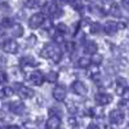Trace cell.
<instances>
[{
	"instance_id": "35",
	"label": "cell",
	"mask_w": 129,
	"mask_h": 129,
	"mask_svg": "<svg viewBox=\"0 0 129 129\" xmlns=\"http://www.w3.org/2000/svg\"><path fill=\"white\" fill-rule=\"evenodd\" d=\"M8 80V75L4 71H0V84H5Z\"/></svg>"
},
{
	"instance_id": "39",
	"label": "cell",
	"mask_w": 129,
	"mask_h": 129,
	"mask_svg": "<svg viewBox=\"0 0 129 129\" xmlns=\"http://www.w3.org/2000/svg\"><path fill=\"white\" fill-rule=\"evenodd\" d=\"M126 25H128V21L123 19V21H120V22H117V28H119V30H124L126 27Z\"/></svg>"
},
{
	"instance_id": "16",
	"label": "cell",
	"mask_w": 129,
	"mask_h": 129,
	"mask_svg": "<svg viewBox=\"0 0 129 129\" xmlns=\"http://www.w3.org/2000/svg\"><path fill=\"white\" fill-rule=\"evenodd\" d=\"M90 67V66H89ZM88 74H89V76L92 78V80H94V81H98V80H101V70L95 66V64H93V66L89 69V71H88Z\"/></svg>"
},
{
	"instance_id": "18",
	"label": "cell",
	"mask_w": 129,
	"mask_h": 129,
	"mask_svg": "<svg viewBox=\"0 0 129 129\" xmlns=\"http://www.w3.org/2000/svg\"><path fill=\"white\" fill-rule=\"evenodd\" d=\"M102 30H103V26H102L100 22H92V23L89 25V31H90V34H93V35L100 34Z\"/></svg>"
},
{
	"instance_id": "7",
	"label": "cell",
	"mask_w": 129,
	"mask_h": 129,
	"mask_svg": "<svg viewBox=\"0 0 129 129\" xmlns=\"http://www.w3.org/2000/svg\"><path fill=\"white\" fill-rule=\"evenodd\" d=\"M27 80H28L32 85H36V87H39V85H41L43 83H44L45 76L43 75L41 71H34V72L30 74V76H28Z\"/></svg>"
},
{
	"instance_id": "17",
	"label": "cell",
	"mask_w": 129,
	"mask_h": 129,
	"mask_svg": "<svg viewBox=\"0 0 129 129\" xmlns=\"http://www.w3.org/2000/svg\"><path fill=\"white\" fill-rule=\"evenodd\" d=\"M10 32H12V35L14 38H21V36L23 35L25 30H23V27L21 26L19 23H14L12 27H10Z\"/></svg>"
},
{
	"instance_id": "1",
	"label": "cell",
	"mask_w": 129,
	"mask_h": 129,
	"mask_svg": "<svg viewBox=\"0 0 129 129\" xmlns=\"http://www.w3.org/2000/svg\"><path fill=\"white\" fill-rule=\"evenodd\" d=\"M40 56L43 58H50L53 62L58 63L62 59V50L58 47H56V45L47 44L44 48L40 50Z\"/></svg>"
},
{
	"instance_id": "40",
	"label": "cell",
	"mask_w": 129,
	"mask_h": 129,
	"mask_svg": "<svg viewBox=\"0 0 129 129\" xmlns=\"http://www.w3.org/2000/svg\"><path fill=\"white\" fill-rule=\"evenodd\" d=\"M120 49L123 52H129V41H124L121 44V47H120Z\"/></svg>"
},
{
	"instance_id": "20",
	"label": "cell",
	"mask_w": 129,
	"mask_h": 129,
	"mask_svg": "<svg viewBox=\"0 0 129 129\" xmlns=\"http://www.w3.org/2000/svg\"><path fill=\"white\" fill-rule=\"evenodd\" d=\"M90 64H92V61L89 57H80L78 61V66L80 69H88Z\"/></svg>"
},
{
	"instance_id": "38",
	"label": "cell",
	"mask_w": 129,
	"mask_h": 129,
	"mask_svg": "<svg viewBox=\"0 0 129 129\" xmlns=\"http://www.w3.org/2000/svg\"><path fill=\"white\" fill-rule=\"evenodd\" d=\"M64 50L66 52H74V43H64Z\"/></svg>"
},
{
	"instance_id": "5",
	"label": "cell",
	"mask_w": 129,
	"mask_h": 129,
	"mask_svg": "<svg viewBox=\"0 0 129 129\" xmlns=\"http://www.w3.org/2000/svg\"><path fill=\"white\" fill-rule=\"evenodd\" d=\"M9 111H12L14 115H23L26 114V106L23 105V102L21 101H14V102H10L9 105Z\"/></svg>"
},
{
	"instance_id": "2",
	"label": "cell",
	"mask_w": 129,
	"mask_h": 129,
	"mask_svg": "<svg viewBox=\"0 0 129 129\" xmlns=\"http://www.w3.org/2000/svg\"><path fill=\"white\" fill-rule=\"evenodd\" d=\"M44 14L43 13H34L30 18H28V27L32 28V30H35V28H39L41 27L43 22H44Z\"/></svg>"
},
{
	"instance_id": "12",
	"label": "cell",
	"mask_w": 129,
	"mask_h": 129,
	"mask_svg": "<svg viewBox=\"0 0 129 129\" xmlns=\"http://www.w3.org/2000/svg\"><path fill=\"white\" fill-rule=\"evenodd\" d=\"M58 5L56 3H45L44 7H43V14H45V16H53L54 17L56 12L58 10Z\"/></svg>"
},
{
	"instance_id": "31",
	"label": "cell",
	"mask_w": 129,
	"mask_h": 129,
	"mask_svg": "<svg viewBox=\"0 0 129 129\" xmlns=\"http://www.w3.org/2000/svg\"><path fill=\"white\" fill-rule=\"evenodd\" d=\"M2 25L7 28V27H12L14 23H13V19L10 18V17H4L3 21H2Z\"/></svg>"
},
{
	"instance_id": "47",
	"label": "cell",
	"mask_w": 129,
	"mask_h": 129,
	"mask_svg": "<svg viewBox=\"0 0 129 129\" xmlns=\"http://www.w3.org/2000/svg\"><path fill=\"white\" fill-rule=\"evenodd\" d=\"M7 129H19V128H18L17 125H10V126H8Z\"/></svg>"
},
{
	"instance_id": "34",
	"label": "cell",
	"mask_w": 129,
	"mask_h": 129,
	"mask_svg": "<svg viewBox=\"0 0 129 129\" xmlns=\"http://www.w3.org/2000/svg\"><path fill=\"white\" fill-rule=\"evenodd\" d=\"M41 27L44 28V30H50L52 28V21L50 19H44V22H43V25H41Z\"/></svg>"
},
{
	"instance_id": "15",
	"label": "cell",
	"mask_w": 129,
	"mask_h": 129,
	"mask_svg": "<svg viewBox=\"0 0 129 129\" xmlns=\"http://www.w3.org/2000/svg\"><path fill=\"white\" fill-rule=\"evenodd\" d=\"M39 64V62L34 58V57H31V56H27V57H23L22 59H21V66L22 67H36Z\"/></svg>"
},
{
	"instance_id": "21",
	"label": "cell",
	"mask_w": 129,
	"mask_h": 129,
	"mask_svg": "<svg viewBox=\"0 0 129 129\" xmlns=\"http://www.w3.org/2000/svg\"><path fill=\"white\" fill-rule=\"evenodd\" d=\"M58 78H59V75H58V72L57 71H49L47 75H45V80L47 81H49V83H56L57 80H58Z\"/></svg>"
},
{
	"instance_id": "45",
	"label": "cell",
	"mask_w": 129,
	"mask_h": 129,
	"mask_svg": "<svg viewBox=\"0 0 129 129\" xmlns=\"http://www.w3.org/2000/svg\"><path fill=\"white\" fill-rule=\"evenodd\" d=\"M5 63H7V59H5L3 56H0V66H4Z\"/></svg>"
},
{
	"instance_id": "9",
	"label": "cell",
	"mask_w": 129,
	"mask_h": 129,
	"mask_svg": "<svg viewBox=\"0 0 129 129\" xmlns=\"http://www.w3.org/2000/svg\"><path fill=\"white\" fill-rule=\"evenodd\" d=\"M18 43L13 39H9V40H5L4 44H3V49L4 52L9 53V54H16V53L18 52Z\"/></svg>"
},
{
	"instance_id": "23",
	"label": "cell",
	"mask_w": 129,
	"mask_h": 129,
	"mask_svg": "<svg viewBox=\"0 0 129 129\" xmlns=\"http://www.w3.org/2000/svg\"><path fill=\"white\" fill-rule=\"evenodd\" d=\"M23 5L28 9H34L39 5V0H23Z\"/></svg>"
},
{
	"instance_id": "11",
	"label": "cell",
	"mask_w": 129,
	"mask_h": 129,
	"mask_svg": "<svg viewBox=\"0 0 129 129\" xmlns=\"http://www.w3.org/2000/svg\"><path fill=\"white\" fill-rule=\"evenodd\" d=\"M117 22H115V21H107V22L103 25V31L106 32L107 35H115L116 32H117Z\"/></svg>"
},
{
	"instance_id": "22",
	"label": "cell",
	"mask_w": 129,
	"mask_h": 129,
	"mask_svg": "<svg viewBox=\"0 0 129 129\" xmlns=\"http://www.w3.org/2000/svg\"><path fill=\"white\" fill-rule=\"evenodd\" d=\"M9 75H10L13 79H18V80L22 78V72H21V70L17 69V67H12V69H10V70H9Z\"/></svg>"
},
{
	"instance_id": "10",
	"label": "cell",
	"mask_w": 129,
	"mask_h": 129,
	"mask_svg": "<svg viewBox=\"0 0 129 129\" xmlns=\"http://www.w3.org/2000/svg\"><path fill=\"white\" fill-rule=\"evenodd\" d=\"M95 102L100 106H106L112 102V95L109 93H98L95 94Z\"/></svg>"
},
{
	"instance_id": "36",
	"label": "cell",
	"mask_w": 129,
	"mask_h": 129,
	"mask_svg": "<svg viewBox=\"0 0 129 129\" xmlns=\"http://www.w3.org/2000/svg\"><path fill=\"white\" fill-rule=\"evenodd\" d=\"M69 124H70L71 126H78L79 121H78V119H76L75 116H70V117H69Z\"/></svg>"
},
{
	"instance_id": "49",
	"label": "cell",
	"mask_w": 129,
	"mask_h": 129,
	"mask_svg": "<svg viewBox=\"0 0 129 129\" xmlns=\"http://www.w3.org/2000/svg\"><path fill=\"white\" fill-rule=\"evenodd\" d=\"M5 2H8V0H0V3H5Z\"/></svg>"
},
{
	"instance_id": "27",
	"label": "cell",
	"mask_w": 129,
	"mask_h": 129,
	"mask_svg": "<svg viewBox=\"0 0 129 129\" xmlns=\"http://www.w3.org/2000/svg\"><path fill=\"white\" fill-rule=\"evenodd\" d=\"M98 129H110V121H105L102 117H100L98 123L95 124Z\"/></svg>"
},
{
	"instance_id": "24",
	"label": "cell",
	"mask_w": 129,
	"mask_h": 129,
	"mask_svg": "<svg viewBox=\"0 0 129 129\" xmlns=\"http://www.w3.org/2000/svg\"><path fill=\"white\" fill-rule=\"evenodd\" d=\"M69 4H71V7L75 10H79V12L83 9V2H81V0H70Z\"/></svg>"
},
{
	"instance_id": "32",
	"label": "cell",
	"mask_w": 129,
	"mask_h": 129,
	"mask_svg": "<svg viewBox=\"0 0 129 129\" xmlns=\"http://www.w3.org/2000/svg\"><path fill=\"white\" fill-rule=\"evenodd\" d=\"M38 43V38L35 36V35H30L28 36V39L26 40V44H27V47H34L35 44Z\"/></svg>"
},
{
	"instance_id": "14",
	"label": "cell",
	"mask_w": 129,
	"mask_h": 129,
	"mask_svg": "<svg viewBox=\"0 0 129 129\" xmlns=\"http://www.w3.org/2000/svg\"><path fill=\"white\" fill-rule=\"evenodd\" d=\"M61 126V117L59 116H49L47 120V128L48 129H59Z\"/></svg>"
},
{
	"instance_id": "44",
	"label": "cell",
	"mask_w": 129,
	"mask_h": 129,
	"mask_svg": "<svg viewBox=\"0 0 129 129\" xmlns=\"http://www.w3.org/2000/svg\"><path fill=\"white\" fill-rule=\"evenodd\" d=\"M4 32H5V27H4L2 23H0V38L4 35Z\"/></svg>"
},
{
	"instance_id": "26",
	"label": "cell",
	"mask_w": 129,
	"mask_h": 129,
	"mask_svg": "<svg viewBox=\"0 0 129 129\" xmlns=\"http://www.w3.org/2000/svg\"><path fill=\"white\" fill-rule=\"evenodd\" d=\"M90 61H92V64H95V66H98V64H101L102 63V61H103V57L101 56V54H93L92 57H90Z\"/></svg>"
},
{
	"instance_id": "25",
	"label": "cell",
	"mask_w": 129,
	"mask_h": 129,
	"mask_svg": "<svg viewBox=\"0 0 129 129\" xmlns=\"http://www.w3.org/2000/svg\"><path fill=\"white\" fill-rule=\"evenodd\" d=\"M116 85H119V87H123L125 89L129 88V80L125 79V78H117L116 79Z\"/></svg>"
},
{
	"instance_id": "13",
	"label": "cell",
	"mask_w": 129,
	"mask_h": 129,
	"mask_svg": "<svg viewBox=\"0 0 129 129\" xmlns=\"http://www.w3.org/2000/svg\"><path fill=\"white\" fill-rule=\"evenodd\" d=\"M97 49H98V45L95 44V41H93V40H87V41L84 43V52L87 53V54H90V56L95 54Z\"/></svg>"
},
{
	"instance_id": "29",
	"label": "cell",
	"mask_w": 129,
	"mask_h": 129,
	"mask_svg": "<svg viewBox=\"0 0 129 129\" xmlns=\"http://www.w3.org/2000/svg\"><path fill=\"white\" fill-rule=\"evenodd\" d=\"M2 92H3V95H4V97H8V98H9V97H12V95L16 93V90H14L12 87H4Z\"/></svg>"
},
{
	"instance_id": "41",
	"label": "cell",
	"mask_w": 129,
	"mask_h": 129,
	"mask_svg": "<svg viewBox=\"0 0 129 129\" xmlns=\"http://www.w3.org/2000/svg\"><path fill=\"white\" fill-rule=\"evenodd\" d=\"M0 9H2L3 12H9V5L7 3H2L0 4Z\"/></svg>"
},
{
	"instance_id": "51",
	"label": "cell",
	"mask_w": 129,
	"mask_h": 129,
	"mask_svg": "<svg viewBox=\"0 0 129 129\" xmlns=\"http://www.w3.org/2000/svg\"><path fill=\"white\" fill-rule=\"evenodd\" d=\"M128 115H129V111H128Z\"/></svg>"
},
{
	"instance_id": "50",
	"label": "cell",
	"mask_w": 129,
	"mask_h": 129,
	"mask_svg": "<svg viewBox=\"0 0 129 129\" xmlns=\"http://www.w3.org/2000/svg\"><path fill=\"white\" fill-rule=\"evenodd\" d=\"M126 129H129V124H128V126H126Z\"/></svg>"
},
{
	"instance_id": "3",
	"label": "cell",
	"mask_w": 129,
	"mask_h": 129,
	"mask_svg": "<svg viewBox=\"0 0 129 129\" xmlns=\"http://www.w3.org/2000/svg\"><path fill=\"white\" fill-rule=\"evenodd\" d=\"M109 119H110V123L111 124H115V125H120L124 123V112L119 109H115L110 112L109 115Z\"/></svg>"
},
{
	"instance_id": "4",
	"label": "cell",
	"mask_w": 129,
	"mask_h": 129,
	"mask_svg": "<svg viewBox=\"0 0 129 129\" xmlns=\"http://www.w3.org/2000/svg\"><path fill=\"white\" fill-rule=\"evenodd\" d=\"M16 88H17V92H18V95L21 97V98H31V97H34V90H32L31 88L26 87V85H22V84H18L16 83Z\"/></svg>"
},
{
	"instance_id": "46",
	"label": "cell",
	"mask_w": 129,
	"mask_h": 129,
	"mask_svg": "<svg viewBox=\"0 0 129 129\" xmlns=\"http://www.w3.org/2000/svg\"><path fill=\"white\" fill-rule=\"evenodd\" d=\"M87 129H98V128H97V125H95V124H90Z\"/></svg>"
},
{
	"instance_id": "8",
	"label": "cell",
	"mask_w": 129,
	"mask_h": 129,
	"mask_svg": "<svg viewBox=\"0 0 129 129\" xmlns=\"http://www.w3.org/2000/svg\"><path fill=\"white\" fill-rule=\"evenodd\" d=\"M71 89L75 94H78V95H87V93H88V89H87V87H85V84L80 80H75L71 84Z\"/></svg>"
},
{
	"instance_id": "33",
	"label": "cell",
	"mask_w": 129,
	"mask_h": 129,
	"mask_svg": "<svg viewBox=\"0 0 129 129\" xmlns=\"http://www.w3.org/2000/svg\"><path fill=\"white\" fill-rule=\"evenodd\" d=\"M56 30H57V32H59V34H64V32H67V25L66 23H58L57 26H56Z\"/></svg>"
},
{
	"instance_id": "37",
	"label": "cell",
	"mask_w": 129,
	"mask_h": 129,
	"mask_svg": "<svg viewBox=\"0 0 129 129\" xmlns=\"http://www.w3.org/2000/svg\"><path fill=\"white\" fill-rule=\"evenodd\" d=\"M53 38H54V41H56V43H59V44H62V43L64 41V39H63L62 34H59V32H58V34H56Z\"/></svg>"
},
{
	"instance_id": "30",
	"label": "cell",
	"mask_w": 129,
	"mask_h": 129,
	"mask_svg": "<svg viewBox=\"0 0 129 129\" xmlns=\"http://www.w3.org/2000/svg\"><path fill=\"white\" fill-rule=\"evenodd\" d=\"M49 116H59V117H62L61 109H58V107H52V109L49 110Z\"/></svg>"
},
{
	"instance_id": "19",
	"label": "cell",
	"mask_w": 129,
	"mask_h": 129,
	"mask_svg": "<svg viewBox=\"0 0 129 129\" xmlns=\"http://www.w3.org/2000/svg\"><path fill=\"white\" fill-rule=\"evenodd\" d=\"M109 13L112 16V17H117V18H120L121 17V8L117 5V4H112L109 9Z\"/></svg>"
},
{
	"instance_id": "28",
	"label": "cell",
	"mask_w": 129,
	"mask_h": 129,
	"mask_svg": "<svg viewBox=\"0 0 129 129\" xmlns=\"http://www.w3.org/2000/svg\"><path fill=\"white\" fill-rule=\"evenodd\" d=\"M66 106H67V109H69V111L71 112V114H76L78 112V107H76V105H75V102L74 101H67L66 102Z\"/></svg>"
},
{
	"instance_id": "48",
	"label": "cell",
	"mask_w": 129,
	"mask_h": 129,
	"mask_svg": "<svg viewBox=\"0 0 129 129\" xmlns=\"http://www.w3.org/2000/svg\"><path fill=\"white\" fill-rule=\"evenodd\" d=\"M123 2H124V4H128L129 5V0H123Z\"/></svg>"
},
{
	"instance_id": "6",
	"label": "cell",
	"mask_w": 129,
	"mask_h": 129,
	"mask_svg": "<svg viewBox=\"0 0 129 129\" xmlns=\"http://www.w3.org/2000/svg\"><path fill=\"white\" fill-rule=\"evenodd\" d=\"M52 95H53V98H54L56 101L58 102H62L66 100V95H67V90L66 88L63 87V85H57V87L53 89L52 92Z\"/></svg>"
},
{
	"instance_id": "43",
	"label": "cell",
	"mask_w": 129,
	"mask_h": 129,
	"mask_svg": "<svg viewBox=\"0 0 129 129\" xmlns=\"http://www.w3.org/2000/svg\"><path fill=\"white\" fill-rule=\"evenodd\" d=\"M121 97H123V100L129 101V88H128V89H125V92H124V94H123Z\"/></svg>"
},
{
	"instance_id": "42",
	"label": "cell",
	"mask_w": 129,
	"mask_h": 129,
	"mask_svg": "<svg viewBox=\"0 0 129 129\" xmlns=\"http://www.w3.org/2000/svg\"><path fill=\"white\" fill-rule=\"evenodd\" d=\"M70 0H54V3L57 5H64V4H69Z\"/></svg>"
}]
</instances>
